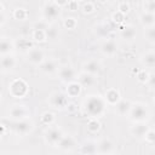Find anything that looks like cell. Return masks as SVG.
Returning a JSON list of instances; mask_svg holds the SVG:
<instances>
[{
  "label": "cell",
  "mask_w": 155,
  "mask_h": 155,
  "mask_svg": "<svg viewBox=\"0 0 155 155\" xmlns=\"http://www.w3.org/2000/svg\"><path fill=\"white\" fill-rule=\"evenodd\" d=\"M107 102L104 97L99 94H90L82 103V109L86 115L90 117H99L105 113Z\"/></svg>",
  "instance_id": "6da1fadb"
},
{
  "label": "cell",
  "mask_w": 155,
  "mask_h": 155,
  "mask_svg": "<svg viewBox=\"0 0 155 155\" xmlns=\"http://www.w3.org/2000/svg\"><path fill=\"white\" fill-rule=\"evenodd\" d=\"M29 87L23 79H15L8 85V93L15 98H24L28 94Z\"/></svg>",
  "instance_id": "7a4b0ae2"
},
{
  "label": "cell",
  "mask_w": 155,
  "mask_h": 155,
  "mask_svg": "<svg viewBox=\"0 0 155 155\" xmlns=\"http://www.w3.org/2000/svg\"><path fill=\"white\" fill-rule=\"evenodd\" d=\"M128 116L133 122H144L149 116V110L144 103H134L131 107Z\"/></svg>",
  "instance_id": "3957f363"
},
{
  "label": "cell",
  "mask_w": 155,
  "mask_h": 155,
  "mask_svg": "<svg viewBox=\"0 0 155 155\" xmlns=\"http://www.w3.org/2000/svg\"><path fill=\"white\" fill-rule=\"evenodd\" d=\"M68 98L69 97L67 96V93L54 91L48 97V104L54 109H63V108H67V105L69 103Z\"/></svg>",
  "instance_id": "277c9868"
},
{
  "label": "cell",
  "mask_w": 155,
  "mask_h": 155,
  "mask_svg": "<svg viewBox=\"0 0 155 155\" xmlns=\"http://www.w3.org/2000/svg\"><path fill=\"white\" fill-rule=\"evenodd\" d=\"M42 15L46 22H53L54 19H57L61 15V7L54 4V2H48L45 5L44 10H42Z\"/></svg>",
  "instance_id": "5b68a950"
},
{
  "label": "cell",
  "mask_w": 155,
  "mask_h": 155,
  "mask_svg": "<svg viewBox=\"0 0 155 155\" xmlns=\"http://www.w3.org/2000/svg\"><path fill=\"white\" fill-rule=\"evenodd\" d=\"M29 109L25 105L22 104H15L10 108L8 110V115L11 116V119H13L15 121L17 120H23V119H28L29 117Z\"/></svg>",
  "instance_id": "8992f818"
},
{
  "label": "cell",
  "mask_w": 155,
  "mask_h": 155,
  "mask_svg": "<svg viewBox=\"0 0 155 155\" xmlns=\"http://www.w3.org/2000/svg\"><path fill=\"white\" fill-rule=\"evenodd\" d=\"M58 73V78L64 84H68V82H71L75 80V76H76V73L74 70V68H71L70 65H62L58 68L57 70Z\"/></svg>",
  "instance_id": "52a82bcc"
},
{
  "label": "cell",
  "mask_w": 155,
  "mask_h": 155,
  "mask_svg": "<svg viewBox=\"0 0 155 155\" xmlns=\"http://www.w3.org/2000/svg\"><path fill=\"white\" fill-rule=\"evenodd\" d=\"M34 124L28 120V119H23V120H17L12 124V128L16 133L18 134H27L28 132H30L33 130Z\"/></svg>",
  "instance_id": "ba28073f"
},
{
  "label": "cell",
  "mask_w": 155,
  "mask_h": 155,
  "mask_svg": "<svg viewBox=\"0 0 155 155\" xmlns=\"http://www.w3.org/2000/svg\"><path fill=\"white\" fill-rule=\"evenodd\" d=\"M27 61L34 65H40L45 61V53L42 50L33 47L27 52Z\"/></svg>",
  "instance_id": "9c48e42d"
},
{
  "label": "cell",
  "mask_w": 155,
  "mask_h": 155,
  "mask_svg": "<svg viewBox=\"0 0 155 155\" xmlns=\"http://www.w3.org/2000/svg\"><path fill=\"white\" fill-rule=\"evenodd\" d=\"M63 133L57 127H51L45 132V140L51 145H57L58 142L62 139Z\"/></svg>",
  "instance_id": "30bf717a"
},
{
  "label": "cell",
  "mask_w": 155,
  "mask_h": 155,
  "mask_svg": "<svg viewBox=\"0 0 155 155\" xmlns=\"http://www.w3.org/2000/svg\"><path fill=\"white\" fill-rule=\"evenodd\" d=\"M81 91H82V86L79 81H71V82H68L67 84V87H65V93L68 97L70 98H75V97H79L81 94Z\"/></svg>",
  "instance_id": "8fae6325"
},
{
  "label": "cell",
  "mask_w": 155,
  "mask_h": 155,
  "mask_svg": "<svg viewBox=\"0 0 155 155\" xmlns=\"http://www.w3.org/2000/svg\"><path fill=\"white\" fill-rule=\"evenodd\" d=\"M104 99H105L107 104H109V105H116L120 102L121 96H120V92L116 88H109L104 93Z\"/></svg>",
  "instance_id": "7c38bea8"
},
{
  "label": "cell",
  "mask_w": 155,
  "mask_h": 155,
  "mask_svg": "<svg viewBox=\"0 0 155 155\" xmlns=\"http://www.w3.org/2000/svg\"><path fill=\"white\" fill-rule=\"evenodd\" d=\"M76 143H75V139L71 137V136H64L62 137V139L58 142V144L56 147H58L61 150H64V151H70L75 148Z\"/></svg>",
  "instance_id": "4fadbf2b"
},
{
  "label": "cell",
  "mask_w": 155,
  "mask_h": 155,
  "mask_svg": "<svg viewBox=\"0 0 155 155\" xmlns=\"http://www.w3.org/2000/svg\"><path fill=\"white\" fill-rule=\"evenodd\" d=\"M101 51H102V53L105 54V56H113V54H115L116 51H117V44H116L114 40L108 39V40H105V41L102 44Z\"/></svg>",
  "instance_id": "5bb4252c"
},
{
  "label": "cell",
  "mask_w": 155,
  "mask_h": 155,
  "mask_svg": "<svg viewBox=\"0 0 155 155\" xmlns=\"http://www.w3.org/2000/svg\"><path fill=\"white\" fill-rule=\"evenodd\" d=\"M78 81L81 84L82 87H91L96 84V79L93 74H90L87 71H82L78 76Z\"/></svg>",
  "instance_id": "9a60e30c"
},
{
  "label": "cell",
  "mask_w": 155,
  "mask_h": 155,
  "mask_svg": "<svg viewBox=\"0 0 155 155\" xmlns=\"http://www.w3.org/2000/svg\"><path fill=\"white\" fill-rule=\"evenodd\" d=\"M40 70L45 74H53L54 71L58 70V63L54 59H48V61H44L40 65Z\"/></svg>",
  "instance_id": "2e32d148"
},
{
  "label": "cell",
  "mask_w": 155,
  "mask_h": 155,
  "mask_svg": "<svg viewBox=\"0 0 155 155\" xmlns=\"http://www.w3.org/2000/svg\"><path fill=\"white\" fill-rule=\"evenodd\" d=\"M131 107H132V103L130 101L120 99V102L115 105V110L120 116H125V115H128V113L131 110Z\"/></svg>",
  "instance_id": "e0dca14e"
},
{
  "label": "cell",
  "mask_w": 155,
  "mask_h": 155,
  "mask_svg": "<svg viewBox=\"0 0 155 155\" xmlns=\"http://www.w3.org/2000/svg\"><path fill=\"white\" fill-rule=\"evenodd\" d=\"M15 65H16V59L11 53L1 56V68H2L4 71L12 70L15 68Z\"/></svg>",
  "instance_id": "ac0fdd59"
},
{
  "label": "cell",
  "mask_w": 155,
  "mask_h": 155,
  "mask_svg": "<svg viewBox=\"0 0 155 155\" xmlns=\"http://www.w3.org/2000/svg\"><path fill=\"white\" fill-rule=\"evenodd\" d=\"M82 68H84V71H87V73L93 74V75H97L101 71V64H99V62H97L94 59L86 62L82 65Z\"/></svg>",
  "instance_id": "d6986e66"
},
{
  "label": "cell",
  "mask_w": 155,
  "mask_h": 155,
  "mask_svg": "<svg viewBox=\"0 0 155 155\" xmlns=\"http://www.w3.org/2000/svg\"><path fill=\"white\" fill-rule=\"evenodd\" d=\"M148 130L149 128H148V126L145 124H143V122H136V125L131 128V133L133 136L138 137V138H142V137L145 136V133L148 132Z\"/></svg>",
  "instance_id": "ffe728a7"
},
{
  "label": "cell",
  "mask_w": 155,
  "mask_h": 155,
  "mask_svg": "<svg viewBox=\"0 0 155 155\" xmlns=\"http://www.w3.org/2000/svg\"><path fill=\"white\" fill-rule=\"evenodd\" d=\"M140 62L143 63V65L148 68H154L155 67V52L149 51V52L143 53L140 56Z\"/></svg>",
  "instance_id": "44dd1931"
},
{
  "label": "cell",
  "mask_w": 155,
  "mask_h": 155,
  "mask_svg": "<svg viewBox=\"0 0 155 155\" xmlns=\"http://www.w3.org/2000/svg\"><path fill=\"white\" fill-rule=\"evenodd\" d=\"M113 143L111 140L109 139H102L101 142H98L97 144V149H98V153L101 154H109V153H113Z\"/></svg>",
  "instance_id": "7402d4cb"
},
{
  "label": "cell",
  "mask_w": 155,
  "mask_h": 155,
  "mask_svg": "<svg viewBox=\"0 0 155 155\" xmlns=\"http://www.w3.org/2000/svg\"><path fill=\"white\" fill-rule=\"evenodd\" d=\"M120 36L124 40L131 41L134 39L136 36V29L132 25H126V27H121V31H120Z\"/></svg>",
  "instance_id": "603a6c76"
},
{
  "label": "cell",
  "mask_w": 155,
  "mask_h": 155,
  "mask_svg": "<svg viewBox=\"0 0 155 155\" xmlns=\"http://www.w3.org/2000/svg\"><path fill=\"white\" fill-rule=\"evenodd\" d=\"M12 50H13V42L8 38H5V36L1 38V42H0V53H1V56L11 53Z\"/></svg>",
  "instance_id": "cb8c5ba5"
},
{
  "label": "cell",
  "mask_w": 155,
  "mask_h": 155,
  "mask_svg": "<svg viewBox=\"0 0 155 155\" xmlns=\"http://www.w3.org/2000/svg\"><path fill=\"white\" fill-rule=\"evenodd\" d=\"M139 22L142 23V25L144 27H151L155 24V13H150V12H143L139 16Z\"/></svg>",
  "instance_id": "d4e9b609"
},
{
  "label": "cell",
  "mask_w": 155,
  "mask_h": 155,
  "mask_svg": "<svg viewBox=\"0 0 155 155\" xmlns=\"http://www.w3.org/2000/svg\"><path fill=\"white\" fill-rule=\"evenodd\" d=\"M80 153H82V154H96V153H98L97 143L91 142V140L85 142L80 148Z\"/></svg>",
  "instance_id": "484cf974"
},
{
  "label": "cell",
  "mask_w": 155,
  "mask_h": 155,
  "mask_svg": "<svg viewBox=\"0 0 155 155\" xmlns=\"http://www.w3.org/2000/svg\"><path fill=\"white\" fill-rule=\"evenodd\" d=\"M33 39L34 41L36 42H44L47 40V36H46V31L44 29H38V28H34L33 30Z\"/></svg>",
  "instance_id": "4316f807"
},
{
  "label": "cell",
  "mask_w": 155,
  "mask_h": 155,
  "mask_svg": "<svg viewBox=\"0 0 155 155\" xmlns=\"http://www.w3.org/2000/svg\"><path fill=\"white\" fill-rule=\"evenodd\" d=\"M101 128V122L98 120V117H90L88 122H87V130L92 133L98 132Z\"/></svg>",
  "instance_id": "83f0119b"
},
{
  "label": "cell",
  "mask_w": 155,
  "mask_h": 155,
  "mask_svg": "<svg viewBox=\"0 0 155 155\" xmlns=\"http://www.w3.org/2000/svg\"><path fill=\"white\" fill-rule=\"evenodd\" d=\"M13 18L17 21H25L28 18V11L23 7H17L13 10Z\"/></svg>",
  "instance_id": "f1b7e54d"
},
{
  "label": "cell",
  "mask_w": 155,
  "mask_h": 155,
  "mask_svg": "<svg viewBox=\"0 0 155 155\" xmlns=\"http://www.w3.org/2000/svg\"><path fill=\"white\" fill-rule=\"evenodd\" d=\"M109 33H110V27L108 24L103 23V24H99L96 27V34L101 38H108Z\"/></svg>",
  "instance_id": "f546056e"
},
{
  "label": "cell",
  "mask_w": 155,
  "mask_h": 155,
  "mask_svg": "<svg viewBox=\"0 0 155 155\" xmlns=\"http://www.w3.org/2000/svg\"><path fill=\"white\" fill-rule=\"evenodd\" d=\"M46 36H47V40H56L59 35V31H58V28L56 25H48L46 28Z\"/></svg>",
  "instance_id": "4dcf8cb0"
},
{
  "label": "cell",
  "mask_w": 155,
  "mask_h": 155,
  "mask_svg": "<svg viewBox=\"0 0 155 155\" xmlns=\"http://www.w3.org/2000/svg\"><path fill=\"white\" fill-rule=\"evenodd\" d=\"M16 46L21 50H24V51H29L30 48H33V42L28 39H18L16 41Z\"/></svg>",
  "instance_id": "1f68e13d"
},
{
  "label": "cell",
  "mask_w": 155,
  "mask_h": 155,
  "mask_svg": "<svg viewBox=\"0 0 155 155\" xmlns=\"http://www.w3.org/2000/svg\"><path fill=\"white\" fill-rule=\"evenodd\" d=\"M53 121H54V114H53V113H51V111H45V113H42V115H41V122H42L44 125L51 126V125L53 124Z\"/></svg>",
  "instance_id": "d6a6232c"
},
{
  "label": "cell",
  "mask_w": 155,
  "mask_h": 155,
  "mask_svg": "<svg viewBox=\"0 0 155 155\" xmlns=\"http://www.w3.org/2000/svg\"><path fill=\"white\" fill-rule=\"evenodd\" d=\"M63 24H64V27H65L67 29L73 30V29H75V28H76L78 22H76V19H75L74 17H67V18L64 19Z\"/></svg>",
  "instance_id": "836d02e7"
},
{
  "label": "cell",
  "mask_w": 155,
  "mask_h": 155,
  "mask_svg": "<svg viewBox=\"0 0 155 155\" xmlns=\"http://www.w3.org/2000/svg\"><path fill=\"white\" fill-rule=\"evenodd\" d=\"M125 13H122V12H120V11H115L113 15H111V19H113V22H115L116 24H121V23H124V21H125Z\"/></svg>",
  "instance_id": "e575fe53"
},
{
  "label": "cell",
  "mask_w": 155,
  "mask_h": 155,
  "mask_svg": "<svg viewBox=\"0 0 155 155\" xmlns=\"http://www.w3.org/2000/svg\"><path fill=\"white\" fill-rule=\"evenodd\" d=\"M149 73L147 71V70H139V71H137V80L139 81V82H142V84H145V82H148V80H149Z\"/></svg>",
  "instance_id": "d590c367"
},
{
  "label": "cell",
  "mask_w": 155,
  "mask_h": 155,
  "mask_svg": "<svg viewBox=\"0 0 155 155\" xmlns=\"http://www.w3.org/2000/svg\"><path fill=\"white\" fill-rule=\"evenodd\" d=\"M145 36H147L148 41H150V42H155V25L147 27Z\"/></svg>",
  "instance_id": "8d00e7d4"
},
{
  "label": "cell",
  "mask_w": 155,
  "mask_h": 155,
  "mask_svg": "<svg viewBox=\"0 0 155 155\" xmlns=\"http://www.w3.org/2000/svg\"><path fill=\"white\" fill-rule=\"evenodd\" d=\"M144 11L150 12V13H155V0H145Z\"/></svg>",
  "instance_id": "74e56055"
},
{
  "label": "cell",
  "mask_w": 155,
  "mask_h": 155,
  "mask_svg": "<svg viewBox=\"0 0 155 155\" xmlns=\"http://www.w3.org/2000/svg\"><path fill=\"white\" fill-rule=\"evenodd\" d=\"M96 10V7H94V4L93 2H91V1H87V2H85L84 5H82V12L84 13H92L93 11Z\"/></svg>",
  "instance_id": "f35d334b"
},
{
  "label": "cell",
  "mask_w": 155,
  "mask_h": 155,
  "mask_svg": "<svg viewBox=\"0 0 155 155\" xmlns=\"http://www.w3.org/2000/svg\"><path fill=\"white\" fill-rule=\"evenodd\" d=\"M144 138H145V140L148 143L155 144V130H148V132L145 133Z\"/></svg>",
  "instance_id": "ab89813d"
},
{
  "label": "cell",
  "mask_w": 155,
  "mask_h": 155,
  "mask_svg": "<svg viewBox=\"0 0 155 155\" xmlns=\"http://www.w3.org/2000/svg\"><path fill=\"white\" fill-rule=\"evenodd\" d=\"M117 11H120V12H122V13L127 15V13L130 12V4H128V2H126V1L120 2V4H119V6H117Z\"/></svg>",
  "instance_id": "60d3db41"
},
{
  "label": "cell",
  "mask_w": 155,
  "mask_h": 155,
  "mask_svg": "<svg viewBox=\"0 0 155 155\" xmlns=\"http://www.w3.org/2000/svg\"><path fill=\"white\" fill-rule=\"evenodd\" d=\"M67 7H68L69 11H75V10H78V1H75V0H70V1L68 2Z\"/></svg>",
  "instance_id": "b9f144b4"
},
{
  "label": "cell",
  "mask_w": 155,
  "mask_h": 155,
  "mask_svg": "<svg viewBox=\"0 0 155 155\" xmlns=\"http://www.w3.org/2000/svg\"><path fill=\"white\" fill-rule=\"evenodd\" d=\"M148 86L149 87H151V88H155V73H153V74H150L149 75V80H148Z\"/></svg>",
  "instance_id": "7bdbcfd3"
},
{
  "label": "cell",
  "mask_w": 155,
  "mask_h": 155,
  "mask_svg": "<svg viewBox=\"0 0 155 155\" xmlns=\"http://www.w3.org/2000/svg\"><path fill=\"white\" fill-rule=\"evenodd\" d=\"M67 110H68L69 113H74L75 110H78V105H76L75 103H68V105H67Z\"/></svg>",
  "instance_id": "ee69618b"
},
{
  "label": "cell",
  "mask_w": 155,
  "mask_h": 155,
  "mask_svg": "<svg viewBox=\"0 0 155 155\" xmlns=\"http://www.w3.org/2000/svg\"><path fill=\"white\" fill-rule=\"evenodd\" d=\"M53 2H54V4H57L59 7H64V6H67V5H68L69 0H54Z\"/></svg>",
  "instance_id": "f6af8a7d"
},
{
  "label": "cell",
  "mask_w": 155,
  "mask_h": 155,
  "mask_svg": "<svg viewBox=\"0 0 155 155\" xmlns=\"http://www.w3.org/2000/svg\"><path fill=\"white\" fill-rule=\"evenodd\" d=\"M4 133H5V126L2 125L1 126V136H4Z\"/></svg>",
  "instance_id": "bcb514c9"
},
{
  "label": "cell",
  "mask_w": 155,
  "mask_h": 155,
  "mask_svg": "<svg viewBox=\"0 0 155 155\" xmlns=\"http://www.w3.org/2000/svg\"><path fill=\"white\" fill-rule=\"evenodd\" d=\"M98 1H99V2H101V4H105V2H107V1H108V0H98Z\"/></svg>",
  "instance_id": "7dc6e473"
},
{
  "label": "cell",
  "mask_w": 155,
  "mask_h": 155,
  "mask_svg": "<svg viewBox=\"0 0 155 155\" xmlns=\"http://www.w3.org/2000/svg\"><path fill=\"white\" fill-rule=\"evenodd\" d=\"M75 1H78V2H81V1H84V0H75Z\"/></svg>",
  "instance_id": "c3c4849f"
},
{
  "label": "cell",
  "mask_w": 155,
  "mask_h": 155,
  "mask_svg": "<svg viewBox=\"0 0 155 155\" xmlns=\"http://www.w3.org/2000/svg\"><path fill=\"white\" fill-rule=\"evenodd\" d=\"M154 104H155V98H154Z\"/></svg>",
  "instance_id": "681fc988"
}]
</instances>
